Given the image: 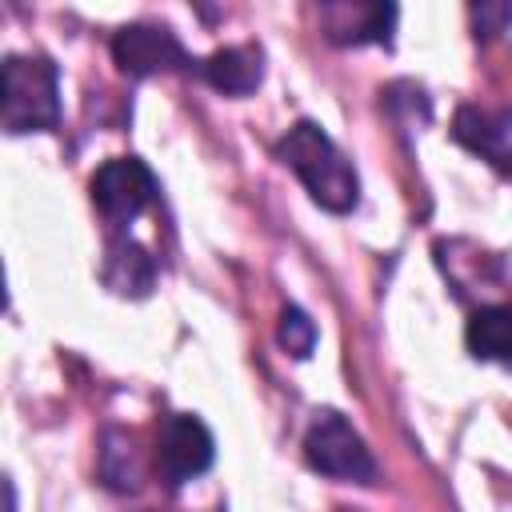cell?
<instances>
[{"mask_svg":"<svg viewBox=\"0 0 512 512\" xmlns=\"http://www.w3.org/2000/svg\"><path fill=\"white\" fill-rule=\"evenodd\" d=\"M276 156L300 176V184L308 188V196L320 208H328L336 216H344V212L356 208V200H360V176H356L352 160L332 144V136L320 124L296 120L284 132V140L276 144Z\"/></svg>","mask_w":512,"mask_h":512,"instance_id":"6da1fadb","label":"cell"},{"mask_svg":"<svg viewBox=\"0 0 512 512\" xmlns=\"http://www.w3.org/2000/svg\"><path fill=\"white\" fill-rule=\"evenodd\" d=\"M4 128L20 132H52L60 124V68L48 56H8L4 68Z\"/></svg>","mask_w":512,"mask_h":512,"instance_id":"7a4b0ae2","label":"cell"},{"mask_svg":"<svg viewBox=\"0 0 512 512\" xmlns=\"http://www.w3.org/2000/svg\"><path fill=\"white\" fill-rule=\"evenodd\" d=\"M304 460L312 472L332 476V480H348V484H372L376 480V460H372L364 436L340 412H320L308 424Z\"/></svg>","mask_w":512,"mask_h":512,"instance_id":"3957f363","label":"cell"},{"mask_svg":"<svg viewBox=\"0 0 512 512\" xmlns=\"http://www.w3.org/2000/svg\"><path fill=\"white\" fill-rule=\"evenodd\" d=\"M92 204L100 208V216L108 224H132L144 208H152L160 184L152 176V168L136 156H116V160H104L96 172H92Z\"/></svg>","mask_w":512,"mask_h":512,"instance_id":"277c9868","label":"cell"},{"mask_svg":"<svg viewBox=\"0 0 512 512\" xmlns=\"http://www.w3.org/2000/svg\"><path fill=\"white\" fill-rule=\"evenodd\" d=\"M212 460H216V440L200 416H192V412L164 416L160 436H156V468L168 488H180V484L204 476L212 468Z\"/></svg>","mask_w":512,"mask_h":512,"instance_id":"5b68a950","label":"cell"},{"mask_svg":"<svg viewBox=\"0 0 512 512\" xmlns=\"http://www.w3.org/2000/svg\"><path fill=\"white\" fill-rule=\"evenodd\" d=\"M112 60L128 76H156V72H172V68L192 64L184 44L176 40V32L164 28V24H128V28H120L112 36Z\"/></svg>","mask_w":512,"mask_h":512,"instance_id":"8992f818","label":"cell"},{"mask_svg":"<svg viewBox=\"0 0 512 512\" xmlns=\"http://www.w3.org/2000/svg\"><path fill=\"white\" fill-rule=\"evenodd\" d=\"M456 144L484 156L492 168L512 176V112H488V108H460L452 120Z\"/></svg>","mask_w":512,"mask_h":512,"instance_id":"52a82bcc","label":"cell"},{"mask_svg":"<svg viewBox=\"0 0 512 512\" xmlns=\"http://www.w3.org/2000/svg\"><path fill=\"white\" fill-rule=\"evenodd\" d=\"M320 20L332 44H392L396 4H328Z\"/></svg>","mask_w":512,"mask_h":512,"instance_id":"ba28073f","label":"cell"},{"mask_svg":"<svg viewBox=\"0 0 512 512\" xmlns=\"http://www.w3.org/2000/svg\"><path fill=\"white\" fill-rule=\"evenodd\" d=\"M200 72H204V80L216 92H224V96H248L264 80V52L252 48V44H228V48H216L200 64Z\"/></svg>","mask_w":512,"mask_h":512,"instance_id":"9c48e42d","label":"cell"},{"mask_svg":"<svg viewBox=\"0 0 512 512\" xmlns=\"http://www.w3.org/2000/svg\"><path fill=\"white\" fill-rule=\"evenodd\" d=\"M104 284L120 296H148L152 284H156V260L144 244L128 240V236H116L108 244V256H104Z\"/></svg>","mask_w":512,"mask_h":512,"instance_id":"30bf717a","label":"cell"},{"mask_svg":"<svg viewBox=\"0 0 512 512\" xmlns=\"http://www.w3.org/2000/svg\"><path fill=\"white\" fill-rule=\"evenodd\" d=\"M464 344L476 360L512 368V308H504V304L476 308L464 328Z\"/></svg>","mask_w":512,"mask_h":512,"instance_id":"8fae6325","label":"cell"},{"mask_svg":"<svg viewBox=\"0 0 512 512\" xmlns=\"http://www.w3.org/2000/svg\"><path fill=\"white\" fill-rule=\"evenodd\" d=\"M100 476L108 488L116 492H132L140 484V460L132 448V436L124 432H104V448H100Z\"/></svg>","mask_w":512,"mask_h":512,"instance_id":"7c38bea8","label":"cell"},{"mask_svg":"<svg viewBox=\"0 0 512 512\" xmlns=\"http://www.w3.org/2000/svg\"><path fill=\"white\" fill-rule=\"evenodd\" d=\"M276 340H280V348H284L288 356L304 360V356H312V348H316V324L308 320V312H304V308L288 304V308L280 312V328H276Z\"/></svg>","mask_w":512,"mask_h":512,"instance_id":"4fadbf2b","label":"cell"},{"mask_svg":"<svg viewBox=\"0 0 512 512\" xmlns=\"http://www.w3.org/2000/svg\"><path fill=\"white\" fill-rule=\"evenodd\" d=\"M512 20V4H472V24L476 36H496Z\"/></svg>","mask_w":512,"mask_h":512,"instance_id":"5bb4252c","label":"cell"}]
</instances>
